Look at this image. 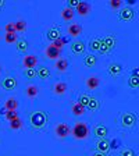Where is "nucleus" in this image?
I'll return each instance as SVG.
<instances>
[{
  "instance_id": "f257e3e1",
  "label": "nucleus",
  "mask_w": 139,
  "mask_h": 156,
  "mask_svg": "<svg viewBox=\"0 0 139 156\" xmlns=\"http://www.w3.org/2000/svg\"><path fill=\"white\" fill-rule=\"evenodd\" d=\"M47 120H49L47 114L42 110L33 112V113L31 114V117H29V123H31V126H32L33 128H36V130L43 128V127L47 124Z\"/></svg>"
},
{
  "instance_id": "f03ea898",
  "label": "nucleus",
  "mask_w": 139,
  "mask_h": 156,
  "mask_svg": "<svg viewBox=\"0 0 139 156\" xmlns=\"http://www.w3.org/2000/svg\"><path fill=\"white\" fill-rule=\"evenodd\" d=\"M71 134L74 135L75 140H85V138H88V135L91 134V130H89V127H88L86 123L78 121L71 128Z\"/></svg>"
},
{
  "instance_id": "7ed1b4c3",
  "label": "nucleus",
  "mask_w": 139,
  "mask_h": 156,
  "mask_svg": "<svg viewBox=\"0 0 139 156\" xmlns=\"http://www.w3.org/2000/svg\"><path fill=\"white\" fill-rule=\"evenodd\" d=\"M54 134L57 138H65L71 134V127L65 123H58L54 128Z\"/></svg>"
},
{
  "instance_id": "20e7f679",
  "label": "nucleus",
  "mask_w": 139,
  "mask_h": 156,
  "mask_svg": "<svg viewBox=\"0 0 139 156\" xmlns=\"http://www.w3.org/2000/svg\"><path fill=\"white\" fill-rule=\"evenodd\" d=\"M136 124V116L131 112H127L121 116V126L125 127V128H131Z\"/></svg>"
},
{
  "instance_id": "39448f33",
  "label": "nucleus",
  "mask_w": 139,
  "mask_h": 156,
  "mask_svg": "<svg viewBox=\"0 0 139 156\" xmlns=\"http://www.w3.org/2000/svg\"><path fill=\"white\" fill-rule=\"evenodd\" d=\"M102 42H103L107 53H110L117 45V41H116V36L114 35H106L104 38H102Z\"/></svg>"
},
{
  "instance_id": "423d86ee",
  "label": "nucleus",
  "mask_w": 139,
  "mask_h": 156,
  "mask_svg": "<svg viewBox=\"0 0 139 156\" xmlns=\"http://www.w3.org/2000/svg\"><path fill=\"white\" fill-rule=\"evenodd\" d=\"M134 17H135V11H134L131 7H124V9H121L120 14H118V18H120L121 21H131V20H134Z\"/></svg>"
},
{
  "instance_id": "0eeeda50",
  "label": "nucleus",
  "mask_w": 139,
  "mask_h": 156,
  "mask_svg": "<svg viewBox=\"0 0 139 156\" xmlns=\"http://www.w3.org/2000/svg\"><path fill=\"white\" fill-rule=\"evenodd\" d=\"M23 66L25 68H35L38 66V57L35 55H26L23 58Z\"/></svg>"
},
{
  "instance_id": "6e6552de",
  "label": "nucleus",
  "mask_w": 139,
  "mask_h": 156,
  "mask_svg": "<svg viewBox=\"0 0 139 156\" xmlns=\"http://www.w3.org/2000/svg\"><path fill=\"white\" fill-rule=\"evenodd\" d=\"M75 9H77V13L79 14L81 17L88 16V14H89V13L92 11L91 4L86 3V2H79V3H78V6L75 7Z\"/></svg>"
},
{
  "instance_id": "1a4fd4ad",
  "label": "nucleus",
  "mask_w": 139,
  "mask_h": 156,
  "mask_svg": "<svg viewBox=\"0 0 139 156\" xmlns=\"http://www.w3.org/2000/svg\"><path fill=\"white\" fill-rule=\"evenodd\" d=\"M2 88L7 89V91H13V89L17 88V80L14 77H6L2 81Z\"/></svg>"
},
{
  "instance_id": "9d476101",
  "label": "nucleus",
  "mask_w": 139,
  "mask_h": 156,
  "mask_svg": "<svg viewBox=\"0 0 139 156\" xmlns=\"http://www.w3.org/2000/svg\"><path fill=\"white\" fill-rule=\"evenodd\" d=\"M45 55H46V57L50 58V60H58L60 56H61V50H57V49H54L53 46L49 45L45 50Z\"/></svg>"
},
{
  "instance_id": "9b49d317",
  "label": "nucleus",
  "mask_w": 139,
  "mask_h": 156,
  "mask_svg": "<svg viewBox=\"0 0 139 156\" xmlns=\"http://www.w3.org/2000/svg\"><path fill=\"white\" fill-rule=\"evenodd\" d=\"M85 49H86V46H85V43L82 41H74L71 43V50L74 55H84Z\"/></svg>"
},
{
  "instance_id": "f8f14e48",
  "label": "nucleus",
  "mask_w": 139,
  "mask_h": 156,
  "mask_svg": "<svg viewBox=\"0 0 139 156\" xmlns=\"http://www.w3.org/2000/svg\"><path fill=\"white\" fill-rule=\"evenodd\" d=\"M99 85H100V78L96 77V75H91V77L86 80V88L88 89H91V91L97 89Z\"/></svg>"
},
{
  "instance_id": "ddd939ff",
  "label": "nucleus",
  "mask_w": 139,
  "mask_h": 156,
  "mask_svg": "<svg viewBox=\"0 0 139 156\" xmlns=\"http://www.w3.org/2000/svg\"><path fill=\"white\" fill-rule=\"evenodd\" d=\"M96 149H97V152H102V153L107 152V151L110 149V141L106 140V138H103V140H99L96 142Z\"/></svg>"
},
{
  "instance_id": "4468645a",
  "label": "nucleus",
  "mask_w": 139,
  "mask_h": 156,
  "mask_svg": "<svg viewBox=\"0 0 139 156\" xmlns=\"http://www.w3.org/2000/svg\"><path fill=\"white\" fill-rule=\"evenodd\" d=\"M82 34V27L79 24H71L68 27V35L72 36V38H77Z\"/></svg>"
},
{
  "instance_id": "2eb2a0df",
  "label": "nucleus",
  "mask_w": 139,
  "mask_h": 156,
  "mask_svg": "<svg viewBox=\"0 0 139 156\" xmlns=\"http://www.w3.org/2000/svg\"><path fill=\"white\" fill-rule=\"evenodd\" d=\"M109 74L113 75V77H116V75H118L121 71H123V66L120 64V63H110L109 64Z\"/></svg>"
},
{
  "instance_id": "dca6fc26",
  "label": "nucleus",
  "mask_w": 139,
  "mask_h": 156,
  "mask_svg": "<svg viewBox=\"0 0 139 156\" xmlns=\"http://www.w3.org/2000/svg\"><path fill=\"white\" fill-rule=\"evenodd\" d=\"M67 84L65 82H63V81H60V82H56L54 84V87H53V92H54L56 95H64L65 94V91H67Z\"/></svg>"
},
{
  "instance_id": "f3484780",
  "label": "nucleus",
  "mask_w": 139,
  "mask_h": 156,
  "mask_svg": "<svg viewBox=\"0 0 139 156\" xmlns=\"http://www.w3.org/2000/svg\"><path fill=\"white\" fill-rule=\"evenodd\" d=\"M93 133H95V136H97L99 140H103L107 135V127L106 126H96Z\"/></svg>"
},
{
  "instance_id": "a211bd4d",
  "label": "nucleus",
  "mask_w": 139,
  "mask_h": 156,
  "mask_svg": "<svg viewBox=\"0 0 139 156\" xmlns=\"http://www.w3.org/2000/svg\"><path fill=\"white\" fill-rule=\"evenodd\" d=\"M85 112H86V109H85L82 105L78 103V102H75L71 106V113L74 114V116H84Z\"/></svg>"
},
{
  "instance_id": "6ab92c4d",
  "label": "nucleus",
  "mask_w": 139,
  "mask_h": 156,
  "mask_svg": "<svg viewBox=\"0 0 139 156\" xmlns=\"http://www.w3.org/2000/svg\"><path fill=\"white\" fill-rule=\"evenodd\" d=\"M75 13H74V9H70V7H65V9L61 10V18L64 21H71L74 18Z\"/></svg>"
},
{
  "instance_id": "aec40b11",
  "label": "nucleus",
  "mask_w": 139,
  "mask_h": 156,
  "mask_svg": "<svg viewBox=\"0 0 139 156\" xmlns=\"http://www.w3.org/2000/svg\"><path fill=\"white\" fill-rule=\"evenodd\" d=\"M17 107H18V102H17L16 98H9L4 102V109L6 110H17Z\"/></svg>"
},
{
  "instance_id": "412c9836",
  "label": "nucleus",
  "mask_w": 139,
  "mask_h": 156,
  "mask_svg": "<svg viewBox=\"0 0 139 156\" xmlns=\"http://www.w3.org/2000/svg\"><path fill=\"white\" fill-rule=\"evenodd\" d=\"M96 63H97V57L95 55H86L84 57V64L86 66V67H95L96 66Z\"/></svg>"
},
{
  "instance_id": "4be33fe9",
  "label": "nucleus",
  "mask_w": 139,
  "mask_h": 156,
  "mask_svg": "<svg viewBox=\"0 0 139 156\" xmlns=\"http://www.w3.org/2000/svg\"><path fill=\"white\" fill-rule=\"evenodd\" d=\"M61 38V32H60V29L58 28H50L47 31V39L49 41H56V39Z\"/></svg>"
},
{
  "instance_id": "5701e85b",
  "label": "nucleus",
  "mask_w": 139,
  "mask_h": 156,
  "mask_svg": "<svg viewBox=\"0 0 139 156\" xmlns=\"http://www.w3.org/2000/svg\"><path fill=\"white\" fill-rule=\"evenodd\" d=\"M67 42H68V39L64 38V36H61V38H58V39H56V41H53V42L50 43V46H53V48L57 49V50H61L63 46H64Z\"/></svg>"
},
{
  "instance_id": "b1692460",
  "label": "nucleus",
  "mask_w": 139,
  "mask_h": 156,
  "mask_svg": "<svg viewBox=\"0 0 139 156\" xmlns=\"http://www.w3.org/2000/svg\"><path fill=\"white\" fill-rule=\"evenodd\" d=\"M99 106H100V102H99V99L97 98H95V96H89V103H88V109L89 110H92V112H95V110H97L99 109Z\"/></svg>"
},
{
  "instance_id": "393cba45",
  "label": "nucleus",
  "mask_w": 139,
  "mask_h": 156,
  "mask_svg": "<svg viewBox=\"0 0 139 156\" xmlns=\"http://www.w3.org/2000/svg\"><path fill=\"white\" fill-rule=\"evenodd\" d=\"M56 68H57V71L60 73H64L65 70L68 68V62L65 60V58H58V60H56Z\"/></svg>"
},
{
  "instance_id": "a878e982",
  "label": "nucleus",
  "mask_w": 139,
  "mask_h": 156,
  "mask_svg": "<svg viewBox=\"0 0 139 156\" xmlns=\"http://www.w3.org/2000/svg\"><path fill=\"white\" fill-rule=\"evenodd\" d=\"M138 70H135V71L132 73V75L130 77V80H128V85H130L131 88H134V89H136V88L139 87V81H138Z\"/></svg>"
},
{
  "instance_id": "bb28decb",
  "label": "nucleus",
  "mask_w": 139,
  "mask_h": 156,
  "mask_svg": "<svg viewBox=\"0 0 139 156\" xmlns=\"http://www.w3.org/2000/svg\"><path fill=\"white\" fill-rule=\"evenodd\" d=\"M38 87H35V85H28L26 87V89H25V94H26V96L29 98V99H33V98H36L38 96Z\"/></svg>"
},
{
  "instance_id": "cd10ccee",
  "label": "nucleus",
  "mask_w": 139,
  "mask_h": 156,
  "mask_svg": "<svg viewBox=\"0 0 139 156\" xmlns=\"http://www.w3.org/2000/svg\"><path fill=\"white\" fill-rule=\"evenodd\" d=\"M14 31L17 32H25L26 31V23L24 21V20H18V21H16L14 23Z\"/></svg>"
},
{
  "instance_id": "c85d7f7f",
  "label": "nucleus",
  "mask_w": 139,
  "mask_h": 156,
  "mask_svg": "<svg viewBox=\"0 0 139 156\" xmlns=\"http://www.w3.org/2000/svg\"><path fill=\"white\" fill-rule=\"evenodd\" d=\"M50 74H52V73H50V70H49L47 67H40L38 71H36V77L42 78V80H47V78L50 77Z\"/></svg>"
},
{
  "instance_id": "c756f323",
  "label": "nucleus",
  "mask_w": 139,
  "mask_h": 156,
  "mask_svg": "<svg viewBox=\"0 0 139 156\" xmlns=\"http://www.w3.org/2000/svg\"><path fill=\"white\" fill-rule=\"evenodd\" d=\"M100 45H102V39L100 38H93L91 42H89V48H91L92 50H96V52H99Z\"/></svg>"
},
{
  "instance_id": "7c9ffc66",
  "label": "nucleus",
  "mask_w": 139,
  "mask_h": 156,
  "mask_svg": "<svg viewBox=\"0 0 139 156\" xmlns=\"http://www.w3.org/2000/svg\"><path fill=\"white\" fill-rule=\"evenodd\" d=\"M17 50L18 52H26V49H28V42H26L25 39H18L17 41Z\"/></svg>"
},
{
  "instance_id": "2f4dec72",
  "label": "nucleus",
  "mask_w": 139,
  "mask_h": 156,
  "mask_svg": "<svg viewBox=\"0 0 139 156\" xmlns=\"http://www.w3.org/2000/svg\"><path fill=\"white\" fill-rule=\"evenodd\" d=\"M17 41H18V36L16 32H10L4 35V42L6 43H16Z\"/></svg>"
},
{
  "instance_id": "473e14b6",
  "label": "nucleus",
  "mask_w": 139,
  "mask_h": 156,
  "mask_svg": "<svg viewBox=\"0 0 139 156\" xmlns=\"http://www.w3.org/2000/svg\"><path fill=\"white\" fill-rule=\"evenodd\" d=\"M10 128H11V130H19V128H23V120H21V119H16V120H11L10 121Z\"/></svg>"
},
{
  "instance_id": "72a5a7b5",
  "label": "nucleus",
  "mask_w": 139,
  "mask_h": 156,
  "mask_svg": "<svg viewBox=\"0 0 139 156\" xmlns=\"http://www.w3.org/2000/svg\"><path fill=\"white\" fill-rule=\"evenodd\" d=\"M78 103L82 105V106H84L85 109H86L88 103H89V95H86V94H81V95H79V98H78Z\"/></svg>"
},
{
  "instance_id": "f704fd0d",
  "label": "nucleus",
  "mask_w": 139,
  "mask_h": 156,
  "mask_svg": "<svg viewBox=\"0 0 139 156\" xmlns=\"http://www.w3.org/2000/svg\"><path fill=\"white\" fill-rule=\"evenodd\" d=\"M4 117H6L7 120H9V123H10L11 120L18 119V113H17V110H7L6 113H4Z\"/></svg>"
},
{
  "instance_id": "c9c22d12",
  "label": "nucleus",
  "mask_w": 139,
  "mask_h": 156,
  "mask_svg": "<svg viewBox=\"0 0 139 156\" xmlns=\"http://www.w3.org/2000/svg\"><path fill=\"white\" fill-rule=\"evenodd\" d=\"M24 75H25L28 80H33L36 77V70L35 68H25L24 70Z\"/></svg>"
},
{
  "instance_id": "e433bc0d",
  "label": "nucleus",
  "mask_w": 139,
  "mask_h": 156,
  "mask_svg": "<svg viewBox=\"0 0 139 156\" xmlns=\"http://www.w3.org/2000/svg\"><path fill=\"white\" fill-rule=\"evenodd\" d=\"M109 6L114 10H118L123 6V0H110V2H109Z\"/></svg>"
},
{
  "instance_id": "4c0bfd02",
  "label": "nucleus",
  "mask_w": 139,
  "mask_h": 156,
  "mask_svg": "<svg viewBox=\"0 0 139 156\" xmlns=\"http://www.w3.org/2000/svg\"><path fill=\"white\" fill-rule=\"evenodd\" d=\"M118 156H136V153L131 148H124V149L120 151V155Z\"/></svg>"
},
{
  "instance_id": "58836bf2",
  "label": "nucleus",
  "mask_w": 139,
  "mask_h": 156,
  "mask_svg": "<svg viewBox=\"0 0 139 156\" xmlns=\"http://www.w3.org/2000/svg\"><path fill=\"white\" fill-rule=\"evenodd\" d=\"M4 29H6V34L16 32V31H14V23H7L6 27H4Z\"/></svg>"
},
{
  "instance_id": "ea45409f",
  "label": "nucleus",
  "mask_w": 139,
  "mask_h": 156,
  "mask_svg": "<svg viewBox=\"0 0 139 156\" xmlns=\"http://www.w3.org/2000/svg\"><path fill=\"white\" fill-rule=\"evenodd\" d=\"M78 3H79V0H68V7L72 9V7H77Z\"/></svg>"
},
{
  "instance_id": "a19ab883",
  "label": "nucleus",
  "mask_w": 139,
  "mask_h": 156,
  "mask_svg": "<svg viewBox=\"0 0 139 156\" xmlns=\"http://www.w3.org/2000/svg\"><path fill=\"white\" fill-rule=\"evenodd\" d=\"M117 145H118V141L117 140H114L113 142H110V148H114V149H116V148H118Z\"/></svg>"
},
{
  "instance_id": "79ce46f5",
  "label": "nucleus",
  "mask_w": 139,
  "mask_h": 156,
  "mask_svg": "<svg viewBox=\"0 0 139 156\" xmlns=\"http://www.w3.org/2000/svg\"><path fill=\"white\" fill-rule=\"evenodd\" d=\"M92 156H104V153H102V152H95Z\"/></svg>"
},
{
  "instance_id": "37998d69",
  "label": "nucleus",
  "mask_w": 139,
  "mask_h": 156,
  "mask_svg": "<svg viewBox=\"0 0 139 156\" xmlns=\"http://www.w3.org/2000/svg\"><path fill=\"white\" fill-rule=\"evenodd\" d=\"M128 4H135V0H128Z\"/></svg>"
},
{
  "instance_id": "c03bdc74",
  "label": "nucleus",
  "mask_w": 139,
  "mask_h": 156,
  "mask_svg": "<svg viewBox=\"0 0 139 156\" xmlns=\"http://www.w3.org/2000/svg\"><path fill=\"white\" fill-rule=\"evenodd\" d=\"M0 7H4V2H3V0H0Z\"/></svg>"
},
{
  "instance_id": "a18cd8bd",
  "label": "nucleus",
  "mask_w": 139,
  "mask_h": 156,
  "mask_svg": "<svg viewBox=\"0 0 139 156\" xmlns=\"http://www.w3.org/2000/svg\"><path fill=\"white\" fill-rule=\"evenodd\" d=\"M0 74H2V66H0Z\"/></svg>"
}]
</instances>
